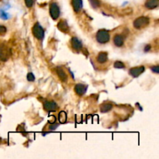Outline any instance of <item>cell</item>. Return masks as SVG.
<instances>
[{
    "mask_svg": "<svg viewBox=\"0 0 159 159\" xmlns=\"http://www.w3.org/2000/svg\"><path fill=\"white\" fill-rule=\"evenodd\" d=\"M44 108L45 110L53 112V111L57 110V105L54 101H45L44 102Z\"/></svg>",
    "mask_w": 159,
    "mask_h": 159,
    "instance_id": "obj_7",
    "label": "cell"
},
{
    "mask_svg": "<svg viewBox=\"0 0 159 159\" xmlns=\"http://www.w3.org/2000/svg\"><path fill=\"white\" fill-rule=\"evenodd\" d=\"M150 49H151V46H150V45L146 46L145 49H144V51H148V50H149Z\"/></svg>",
    "mask_w": 159,
    "mask_h": 159,
    "instance_id": "obj_26",
    "label": "cell"
},
{
    "mask_svg": "<svg viewBox=\"0 0 159 159\" xmlns=\"http://www.w3.org/2000/svg\"><path fill=\"white\" fill-rule=\"evenodd\" d=\"M27 80L29 82H34L35 80V76H34V75L32 72H29L27 74Z\"/></svg>",
    "mask_w": 159,
    "mask_h": 159,
    "instance_id": "obj_20",
    "label": "cell"
},
{
    "mask_svg": "<svg viewBox=\"0 0 159 159\" xmlns=\"http://www.w3.org/2000/svg\"><path fill=\"white\" fill-rule=\"evenodd\" d=\"M57 127H58V124H54V125L50 126V127H49V129H50V131H53V130H55Z\"/></svg>",
    "mask_w": 159,
    "mask_h": 159,
    "instance_id": "obj_25",
    "label": "cell"
},
{
    "mask_svg": "<svg viewBox=\"0 0 159 159\" xmlns=\"http://www.w3.org/2000/svg\"><path fill=\"white\" fill-rule=\"evenodd\" d=\"M95 38L99 44H106L110 40V35L108 30H99L96 34Z\"/></svg>",
    "mask_w": 159,
    "mask_h": 159,
    "instance_id": "obj_1",
    "label": "cell"
},
{
    "mask_svg": "<svg viewBox=\"0 0 159 159\" xmlns=\"http://www.w3.org/2000/svg\"><path fill=\"white\" fill-rule=\"evenodd\" d=\"M49 11H50V17L54 20H57L58 17H60V8L56 2H52L50 4Z\"/></svg>",
    "mask_w": 159,
    "mask_h": 159,
    "instance_id": "obj_4",
    "label": "cell"
},
{
    "mask_svg": "<svg viewBox=\"0 0 159 159\" xmlns=\"http://www.w3.org/2000/svg\"><path fill=\"white\" fill-rule=\"evenodd\" d=\"M159 0H147L145 2V7L148 9H154L158 6Z\"/></svg>",
    "mask_w": 159,
    "mask_h": 159,
    "instance_id": "obj_13",
    "label": "cell"
},
{
    "mask_svg": "<svg viewBox=\"0 0 159 159\" xmlns=\"http://www.w3.org/2000/svg\"><path fill=\"white\" fill-rule=\"evenodd\" d=\"M25 3L27 7L31 8L33 5H34V0H25Z\"/></svg>",
    "mask_w": 159,
    "mask_h": 159,
    "instance_id": "obj_22",
    "label": "cell"
},
{
    "mask_svg": "<svg viewBox=\"0 0 159 159\" xmlns=\"http://www.w3.org/2000/svg\"><path fill=\"white\" fill-rule=\"evenodd\" d=\"M89 2H90V5L92 6V8L94 9L99 8L101 5L99 0H89Z\"/></svg>",
    "mask_w": 159,
    "mask_h": 159,
    "instance_id": "obj_18",
    "label": "cell"
},
{
    "mask_svg": "<svg viewBox=\"0 0 159 159\" xmlns=\"http://www.w3.org/2000/svg\"><path fill=\"white\" fill-rule=\"evenodd\" d=\"M108 60V54L106 52H100L97 57V61L100 64L105 63Z\"/></svg>",
    "mask_w": 159,
    "mask_h": 159,
    "instance_id": "obj_15",
    "label": "cell"
},
{
    "mask_svg": "<svg viewBox=\"0 0 159 159\" xmlns=\"http://www.w3.org/2000/svg\"><path fill=\"white\" fill-rule=\"evenodd\" d=\"M6 33V27L0 25V35H4Z\"/></svg>",
    "mask_w": 159,
    "mask_h": 159,
    "instance_id": "obj_23",
    "label": "cell"
},
{
    "mask_svg": "<svg viewBox=\"0 0 159 159\" xmlns=\"http://www.w3.org/2000/svg\"><path fill=\"white\" fill-rule=\"evenodd\" d=\"M71 44H72V48L77 51H79L82 49V43L78 37H72L71 40Z\"/></svg>",
    "mask_w": 159,
    "mask_h": 159,
    "instance_id": "obj_9",
    "label": "cell"
},
{
    "mask_svg": "<svg viewBox=\"0 0 159 159\" xmlns=\"http://www.w3.org/2000/svg\"><path fill=\"white\" fill-rule=\"evenodd\" d=\"M58 120L59 122L61 123V124L65 123L66 120H67V114H66V113L64 112V111H61L58 114Z\"/></svg>",
    "mask_w": 159,
    "mask_h": 159,
    "instance_id": "obj_17",
    "label": "cell"
},
{
    "mask_svg": "<svg viewBox=\"0 0 159 159\" xmlns=\"http://www.w3.org/2000/svg\"><path fill=\"white\" fill-rule=\"evenodd\" d=\"M151 71H152L153 72H154V73L156 74H158L159 73V67L158 65H154L153 66V67L151 68Z\"/></svg>",
    "mask_w": 159,
    "mask_h": 159,
    "instance_id": "obj_24",
    "label": "cell"
},
{
    "mask_svg": "<svg viewBox=\"0 0 159 159\" xmlns=\"http://www.w3.org/2000/svg\"><path fill=\"white\" fill-rule=\"evenodd\" d=\"M0 17H1L2 19H3V20H7V19L9 18L8 14L4 12L3 10H0Z\"/></svg>",
    "mask_w": 159,
    "mask_h": 159,
    "instance_id": "obj_21",
    "label": "cell"
},
{
    "mask_svg": "<svg viewBox=\"0 0 159 159\" xmlns=\"http://www.w3.org/2000/svg\"><path fill=\"white\" fill-rule=\"evenodd\" d=\"M113 65H114V68H115L121 69V68H125V65H124L122 61H116L115 63H114Z\"/></svg>",
    "mask_w": 159,
    "mask_h": 159,
    "instance_id": "obj_19",
    "label": "cell"
},
{
    "mask_svg": "<svg viewBox=\"0 0 159 159\" xmlns=\"http://www.w3.org/2000/svg\"><path fill=\"white\" fill-rule=\"evenodd\" d=\"M113 109V104L109 102H105L100 105V110L102 113H107Z\"/></svg>",
    "mask_w": 159,
    "mask_h": 159,
    "instance_id": "obj_16",
    "label": "cell"
},
{
    "mask_svg": "<svg viewBox=\"0 0 159 159\" xmlns=\"http://www.w3.org/2000/svg\"><path fill=\"white\" fill-rule=\"evenodd\" d=\"M57 29H58L60 31L63 32V33H65V34L68 33L69 30H70L67 21H66L65 20H61L58 22V24H57Z\"/></svg>",
    "mask_w": 159,
    "mask_h": 159,
    "instance_id": "obj_8",
    "label": "cell"
},
{
    "mask_svg": "<svg viewBox=\"0 0 159 159\" xmlns=\"http://www.w3.org/2000/svg\"><path fill=\"white\" fill-rule=\"evenodd\" d=\"M32 31H33V34L34 35V37H36L38 40H41L44 39V30L43 29V27H41L39 23L35 24V25L34 26L33 29H32Z\"/></svg>",
    "mask_w": 159,
    "mask_h": 159,
    "instance_id": "obj_3",
    "label": "cell"
},
{
    "mask_svg": "<svg viewBox=\"0 0 159 159\" xmlns=\"http://www.w3.org/2000/svg\"><path fill=\"white\" fill-rule=\"evenodd\" d=\"M144 70H145V68L144 66L132 68L129 70V74L133 78H137L144 72Z\"/></svg>",
    "mask_w": 159,
    "mask_h": 159,
    "instance_id": "obj_6",
    "label": "cell"
},
{
    "mask_svg": "<svg viewBox=\"0 0 159 159\" xmlns=\"http://www.w3.org/2000/svg\"><path fill=\"white\" fill-rule=\"evenodd\" d=\"M86 90H87V86L83 85V84H77L75 86V91H76V94L80 95V96L86 93Z\"/></svg>",
    "mask_w": 159,
    "mask_h": 159,
    "instance_id": "obj_10",
    "label": "cell"
},
{
    "mask_svg": "<svg viewBox=\"0 0 159 159\" xmlns=\"http://www.w3.org/2000/svg\"><path fill=\"white\" fill-rule=\"evenodd\" d=\"M72 5L74 11L76 13H79L83 6L82 0H72Z\"/></svg>",
    "mask_w": 159,
    "mask_h": 159,
    "instance_id": "obj_11",
    "label": "cell"
},
{
    "mask_svg": "<svg viewBox=\"0 0 159 159\" xmlns=\"http://www.w3.org/2000/svg\"><path fill=\"white\" fill-rule=\"evenodd\" d=\"M113 43L116 47H122L124 43V36L120 34H116L113 37Z\"/></svg>",
    "mask_w": 159,
    "mask_h": 159,
    "instance_id": "obj_12",
    "label": "cell"
},
{
    "mask_svg": "<svg viewBox=\"0 0 159 159\" xmlns=\"http://www.w3.org/2000/svg\"><path fill=\"white\" fill-rule=\"evenodd\" d=\"M150 23L149 18L147 17H140L134 21V27L136 29H142L147 27Z\"/></svg>",
    "mask_w": 159,
    "mask_h": 159,
    "instance_id": "obj_2",
    "label": "cell"
},
{
    "mask_svg": "<svg viewBox=\"0 0 159 159\" xmlns=\"http://www.w3.org/2000/svg\"><path fill=\"white\" fill-rule=\"evenodd\" d=\"M56 72H57V76H58L59 79L62 81V82H66L68 79V76L67 74L65 73V72L63 70L61 67H57L56 68Z\"/></svg>",
    "mask_w": 159,
    "mask_h": 159,
    "instance_id": "obj_14",
    "label": "cell"
},
{
    "mask_svg": "<svg viewBox=\"0 0 159 159\" xmlns=\"http://www.w3.org/2000/svg\"><path fill=\"white\" fill-rule=\"evenodd\" d=\"M10 56V50L4 44H0V60L6 61Z\"/></svg>",
    "mask_w": 159,
    "mask_h": 159,
    "instance_id": "obj_5",
    "label": "cell"
}]
</instances>
